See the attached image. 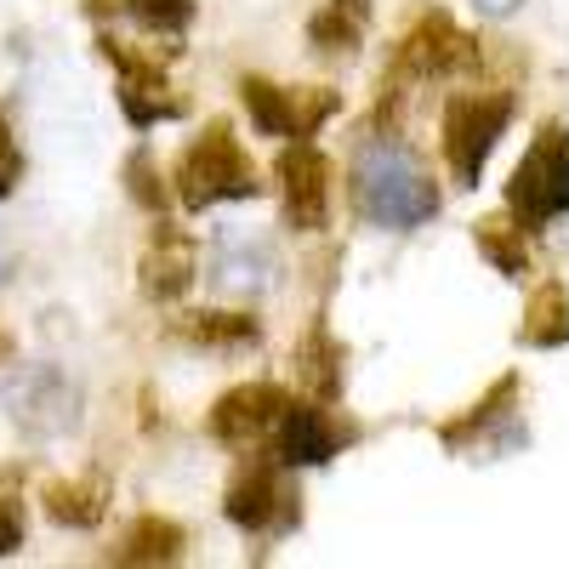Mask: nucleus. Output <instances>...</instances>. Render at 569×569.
<instances>
[{"label": "nucleus", "instance_id": "9b49d317", "mask_svg": "<svg viewBox=\"0 0 569 569\" xmlns=\"http://www.w3.org/2000/svg\"><path fill=\"white\" fill-rule=\"evenodd\" d=\"M284 405H291V399H284L279 382H240V388H228L211 405L206 427H211L217 445H257L262 433H273V421H279Z\"/></svg>", "mask_w": 569, "mask_h": 569}, {"label": "nucleus", "instance_id": "4be33fe9", "mask_svg": "<svg viewBox=\"0 0 569 569\" xmlns=\"http://www.w3.org/2000/svg\"><path fill=\"white\" fill-rule=\"evenodd\" d=\"M120 12H131L160 40H182V29L194 23V0H120Z\"/></svg>", "mask_w": 569, "mask_h": 569}, {"label": "nucleus", "instance_id": "4468645a", "mask_svg": "<svg viewBox=\"0 0 569 569\" xmlns=\"http://www.w3.org/2000/svg\"><path fill=\"white\" fill-rule=\"evenodd\" d=\"M518 393H525V382H518V370H507L501 382H490V393L472 405V410L439 421V445L445 450H472V445L501 450V421L518 416Z\"/></svg>", "mask_w": 569, "mask_h": 569}, {"label": "nucleus", "instance_id": "6ab92c4d", "mask_svg": "<svg viewBox=\"0 0 569 569\" xmlns=\"http://www.w3.org/2000/svg\"><path fill=\"white\" fill-rule=\"evenodd\" d=\"M472 246H479V257H485L496 273H507V279L530 273V228H518V222L501 217V211H490V217L472 222Z\"/></svg>", "mask_w": 569, "mask_h": 569}, {"label": "nucleus", "instance_id": "20e7f679", "mask_svg": "<svg viewBox=\"0 0 569 569\" xmlns=\"http://www.w3.org/2000/svg\"><path fill=\"white\" fill-rule=\"evenodd\" d=\"M103 58L120 74V109L137 131H149L160 120H177L188 109V98L171 86V63L182 58V40H166L160 52H142V46H126L120 34H98Z\"/></svg>", "mask_w": 569, "mask_h": 569}, {"label": "nucleus", "instance_id": "1a4fd4ad", "mask_svg": "<svg viewBox=\"0 0 569 569\" xmlns=\"http://www.w3.org/2000/svg\"><path fill=\"white\" fill-rule=\"evenodd\" d=\"M353 439H359V421L337 416L330 399L284 405L279 421H273V450H279V461H291V467H325V461H337Z\"/></svg>", "mask_w": 569, "mask_h": 569}, {"label": "nucleus", "instance_id": "412c9836", "mask_svg": "<svg viewBox=\"0 0 569 569\" xmlns=\"http://www.w3.org/2000/svg\"><path fill=\"white\" fill-rule=\"evenodd\" d=\"M518 342L525 348H563L569 342V291H563V279H547L530 297L525 325H518Z\"/></svg>", "mask_w": 569, "mask_h": 569}, {"label": "nucleus", "instance_id": "a878e982", "mask_svg": "<svg viewBox=\"0 0 569 569\" xmlns=\"http://www.w3.org/2000/svg\"><path fill=\"white\" fill-rule=\"evenodd\" d=\"M518 7H525V0H479V12H490V18H507Z\"/></svg>", "mask_w": 569, "mask_h": 569}, {"label": "nucleus", "instance_id": "dca6fc26", "mask_svg": "<svg viewBox=\"0 0 569 569\" xmlns=\"http://www.w3.org/2000/svg\"><path fill=\"white\" fill-rule=\"evenodd\" d=\"M40 507L52 525L63 530H91V525H103V512H109V479L103 472H80V479H52L40 490Z\"/></svg>", "mask_w": 569, "mask_h": 569}, {"label": "nucleus", "instance_id": "2eb2a0df", "mask_svg": "<svg viewBox=\"0 0 569 569\" xmlns=\"http://www.w3.org/2000/svg\"><path fill=\"white\" fill-rule=\"evenodd\" d=\"M166 337L200 348V353H240V348L262 342V325L246 308H188L166 325Z\"/></svg>", "mask_w": 569, "mask_h": 569}, {"label": "nucleus", "instance_id": "f257e3e1", "mask_svg": "<svg viewBox=\"0 0 569 569\" xmlns=\"http://www.w3.org/2000/svg\"><path fill=\"white\" fill-rule=\"evenodd\" d=\"M353 206L376 228L410 233L439 217V182L416 166L410 149H399V137H370L353 160Z\"/></svg>", "mask_w": 569, "mask_h": 569}, {"label": "nucleus", "instance_id": "393cba45", "mask_svg": "<svg viewBox=\"0 0 569 569\" xmlns=\"http://www.w3.org/2000/svg\"><path fill=\"white\" fill-rule=\"evenodd\" d=\"M18 547H23V512H18V501L0 496V558H12Z\"/></svg>", "mask_w": 569, "mask_h": 569}, {"label": "nucleus", "instance_id": "bb28decb", "mask_svg": "<svg viewBox=\"0 0 569 569\" xmlns=\"http://www.w3.org/2000/svg\"><path fill=\"white\" fill-rule=\"evenodd\" d=\"M0 359H7V330H0Z\"/></svg>", "mask_w": 569, "mask_h": 569}, {"label": "nucleus", "instance_id": "7ed1b4c3", "mask_svg": "<svg viewBox=\"0 0 569 569\" xmlns=\"http://www.w3.org/2000/svg\"><path fill=\"white\" fill-rule=\"evenodd\" d=\"M563 211H569V142H563V120H547L507 177V217L541 233Z\"/></svg>", "mask_w": 569, "mask_h": 569}, {"label": "nucleus", "instance_id": "aec40b11", "mask_svg": "<svg viewBox=\"0 0 569 569\" xmlns=\"http://www.w3.org/2000/svg\"><path fill=\"white\" fill-rule=\"evenodd\" d=\"M365 23H370V7H365V0H325V7L308 18V40H313V52L348 58L353 46L365 40Z\"/></svg>", "mask_w": 569, "mask_h": 569}, {"label": "nucleus", "instance_id": "9d476101", "mask_svg": "<svg viewBox=\"0 0 569 569\" xmlns=\"http://www.w3.org/2000/svg\"><path fill=\"white\" fill-rule=\"evenodd\" d=\"M279 200H284V222L297 233H319L330 217V160L313 142H291L279 154Z\"/></svg>", "mask_w": 569, "mask_h": 569}, {"label": "nucleus", "instance_id": "6e6552de", "mask_svg": "<svg viewBox=\"0 0 569 569\" xmlns=\"http://www.w3.org/2000/svg\"><path fill=\"white\" fill-rule=\"evenodd\" d=\"M222 512H228L240 530H251V536H268V530L279 536V530H291L297 518H302V496L279 479L273 456H251V461L228 479Z\"/></svg>", "mask_w": 569, "mask_h": 569}, {"label": "nucleus", "instance_id": "f03ea898", "mask_svg": "<svg viewBox=\"0 0 569 569\" xmlns=\"http://www.w3.org/2000/svg\"><path fill=\"white\" fill-rule=\"evenodd\" d=\"M257 194H262V177L246 154V142L233 137L228 120H206V131L177 160L171 200H182L188 211H211L222 200H257Z\"/></svg>", "mask_w": 569, "mask_h": 569}, {"label": "nucleus", "instance_id": "b1692460", "mask_svg": "<svg viewBox=\"0 0 569 569\" xmlns=\"http://www.w3.org/2000/svg\"><path fill=\"white\" fill-rule=\"evenodd\" d=\"M18 177H23V154H18V142H12V126L0 120V200L18 188Z\"/></svg>", "mask_w": 569, "mask_h": 569}, {"label": "nucleus", "instance_id": "ddd939ff", "mask_svg": "<svg viewBox=\"0 0 569 569\" xmlns=\"http://www.w3.org/2000/svg\"><path fill=\"white\" fill-rule=\"evenodd\" d=\"M7 410H12V421L23 427V433H63V427L74 421V388L63 382V370L34 365V370L12 376Z\"/></svg>", "mask_w": 569, "mask_h": 569}, {"label": "nucleus", "instance_id": "a211bd4d", "mask_svg": "<svg viewBox=\"0 0 569 569\" xmlns=\"http://www.w3.org/2000/svg\"><path fill=\"white\" fill-rule=\"evenodd\" d=\"M114 563H182L188 558V530L177 518H160V512H142L137 525H126L120 547L109 552Z\"/></svg>", "mask_w": 569, "mask_h": 569}, {"label": "nucleus", "instance_id": "f3484780", "mask_svg": "<svg viewBox=\"0 0 569 569\" xmlns=\"http://www.w3.org/2000/svg\"><path fill=\"white\" fill-rule=\"evenodd\" d=\"M342 365H348V348L330 337L325 319H313L308 337H302V348H297V376H302L308 399H330V405H337V393H342V382H348Z\"/></svg>", "mask_w": 569, "mask_h": 569}, {"label": "nucleus", "instance_id": "0eeeda50", "mask_svg": "<svg viewBox=\"0 0 569 569\" xmlns=\"http://www.w3.org/2000/svg\"><path fill=\"white\" fill-rule=\"evenodd\" d=\"M240 98H246L251 120L268 137H291V142H308L325 120H337V109H342L337 86H273L262 74L240 80Z\"/></svg>", "mask_w": 569, "mask_h": 569}, {"label": "nucleus", "instance_id": "39448f33", "mask_svg": "<svg viewBox=\"0 0 569 569\" xmlns=\"http://www.w3.org/2000/svg\"><path fill=\"white\" fill-rule=\"evenodd\" d=\"M512 109H518V98L507 86H496V91H456V98L445 103V160L456 171V188H479L501 131L512 126Z\"/></svg>", "mask_w": 569, "mask_h": 569}, {"label": "nucleus", "instance_id": "5701e85b", "mask_svg": "<svg viewBox=\"0 0 569 569\" xmlns=\"http://www.w3.org/2000/svg\"><path fill=\"white\" fill-rule=\"evenodd\" d=\"M126 194H131L137 206H149V211H166V206H171V188L160 182V171H154L149 154H131V160H126Z\"/></svg>", "mask_w": 569, "mask_h": 569}, {"label": "nucleus", "instance_id": "423d86ee", "mask_svg": "<svg viewBox=\"0 0 569 569\" xmlns=\"http://www.w3.org/2000/svg\"><path fill=\"white\" fill-rule=\"evenodd\" d=\"M485 63L479 40L472 29H461L450 12H421L399 46H393V63H388V80H450V74H472Z\"/></svg>", "mask_w": 569, "mask_h": 569}, {"label": "nucleus", "instance_id": "f8f14e48", "mask_svg": "<svg viewBox=\"0 0 569 569\" xmlns=\"http://www.w3.org/2000/svg\"><path fill=\"white\" fill-rule=\"evenodd\" d=\"M137 284L149 302H177L188 284H194V240L177 228V222H154L149 240H142V257H137Z\"/></svg>", "mask_w": 569, "mask_h": 569}]
</instances>
